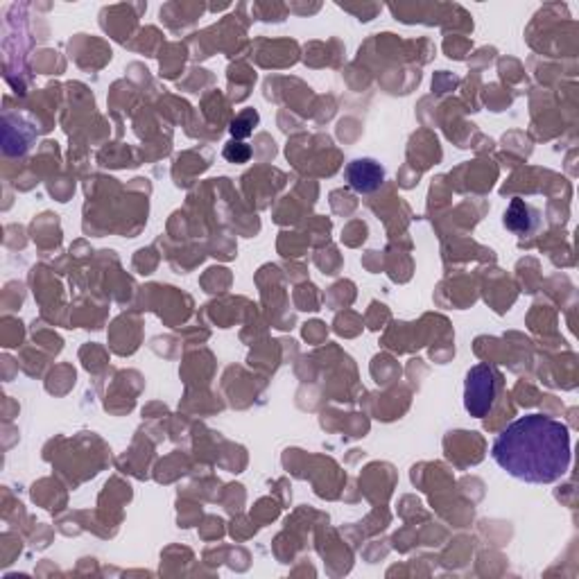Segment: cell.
Instances as JSON below:
<instances>
[{"label": "cell", "instance_id": "obj_1", "mask_svg": "<svg viewBox=\"0 0 579 579\" xmlns=\"http://www.w3.org/2000/svg\"><path fill=\"white\" fill-rule=\"evenodd\" d=\"M491 458L516 480L529 484L557 482L570 468L568 426L545 414H525L496 437Z\"/></svg>", "mask_w": 579, "mask_h": 579}, {"label": "cell", "instance_id": "obj_2", "mask_svg": "<svg viewBox=\"0 0 579 579\" xmlns=\"http://www.w3.org/2000/svg\"><path fill=\"white\" fill-rule=\"evenodd\" d=\"M500 387H503V374L496 367H473L467 374V385H464V407L468 414L475 419L487 417L498 398Z\"/></svg>", "mask_w": 579, "mask_h": 579}, {"label": "cell", "instance_id": "obj_3", "mask_svg": "<svg viewBox=\"0 0 579 579\" xmlns=\"http://www.w3.org/2000/svg\"><path fill=\"white\" fill-rule=\"evenodd\" d=\"M346 181L356 193H374L385 181V170L374 158H356L346 166Z\"/></svg>", "mask_w": 579, "mask_h": 579}, {"label": "cell", "instance_id": "obj_4", "mask_svg": "<svg viewBox=\"0 0 579 579\" xmlns=\"http://www.w3.org/2000/svg\"><path fill=\"white\" fill-rule=\"evenodd\" d=\"M505 227L513 234H529L537 227V213L521 197H513L505 211Z\"/></svg>", "mask_w": 579, "mask_h": 579}, {"label": "cell", "instance_id": "obj_5", "mask_svg": "<svg viewBox=\"0 0 579 579\" xmlns=\"http://www.w3.org/2000/svg\"><path fill=\"white\" fill-rule=\"evenodd\" d=\"M259 120H260L259 113H256L254 109H247V112H243L240 116H235L234 122H231V127H229L231 136H234L235 141H238V138L251 136V134H254V127L259 125Z\"/></svg>", "mask_w": 579, "mask_h": 579}, {"label": "cell", "instance_id": "obj_6", "mask_svg": "<svg viewBox=\"0 0 579 579\" xmlns=\"http://www.w3.org/2000/svg\"><path fill=\"white\" fill-rule=\"evenodd\" d=\"M224 158L229 163H247L251 158V148L247 143L231 141L224 145Z\"/></svg>", "mask_w": 579, "mask_h": 579}]
</instances>
